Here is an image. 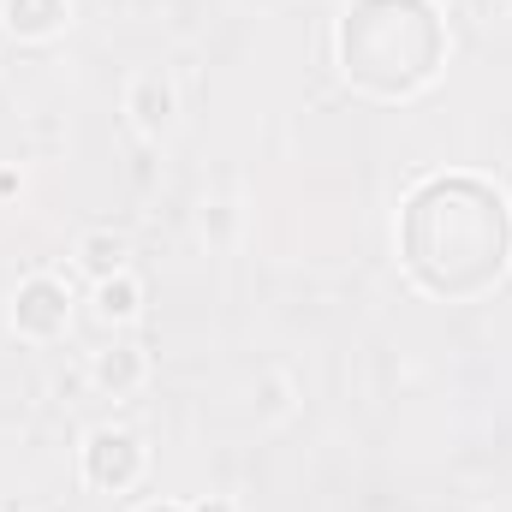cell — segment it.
Segmentation results:
<instances>
[{"label": "cell", "mask_w": 512, "mask_h": 512, "mask_svg": "<svg viewBox=\"0 0 512 512\" xmlns=\"http://www.w3.org/2000/svg\"><path fill=\"white\" fill-rule=\"evenodd\" d=\"M507 203L483 179H429L405 203L399 245L429 292H477L507 268Z\"/></svg>", "instance_id": "obj_1"}, {"label": "cell", "mask_w": 512, "mask_h": 512, "mask_svg": "<svg viewBox=\"0 0 512 512\" xmlns=\"http://www.w3.org/2000/svg\"><path fill=\"white\" fill-rule=\"evenodd\" d=\"M441 18L429 0H358L340 24L346 72L382 96H405L435 78L441 66Z\"/></svg>", "instance_id": "obj_2"}, {"label": "cell", "mask_w": 512, "mask_h": 512, "mask_svg": "<svg viewBox=\"0 0 512 512\" xmlns=\"http://www.w3.org/2000/svg\"><path fill=\"white\" fill-rule=\"evenodd\" d=\"M137 465H143V453H137V441H131V435H120V429L90 435V453H84L90 483H102V489H126L131 477H137Z\"/></svg>", "instance_id": "obj_3"}, {"label": "cell", "mask_w": 512, "mask_h": 512, "mask_svg": "<svg viewBox=\"0 0 512 512\" xmlns=\"http://www.w3.org/2000/svg\"><path fill=\"white\" fill-rule=\"evenodd\" d=\"M18 328L24 334H60L66 328V286L60 280H30L24 292H18Z\"/></svg>", "instance_id": "obj_4"}, {"label": "cell", "mask_w": 512, "mask_h": 512, "mask_svg": "<svg viewBox=\"0 0 512 512\" xmlns=\"http://www.w3.org/2000/svg\"><path fill=\"white\" fill-rule=\"evenodd\" d=\"M6 12H12V30H24V36H48V30L66 18V0H12Z\"/></svg>", "instance_id": "obj_5"}, {"label": "cell", "mask_w": 512, "mask_h": 512, "mask_svg": "<svg viewBox=\"0 0 512 512\" xmlns=\"http://www.w3.org/2000/svg\"><path fill=\"white\" fill-rule=\"evenodd\" d=\"M167 114H173V96H167V84H155V78H137V120L155 131V126H167Z\"/></svg>", "instance_id": "obj_6"}, {"label": "cell", "mask_w": 512, "mask_h": 512, "mask_svg": "<svg viewBox=\"0 0 512 512\" xmlns=\"http://www.w3.org/2000/svg\"><path fill=\"white\" fill-rule=\"evenodd\" d=\"M120 256H126V245L108 239V233H90V239H84V262H90L96 274H120Z\"/></svg>", "instance_id": "obj_7"}, {"label": "cell", "mask_w": 512, "mask_h": 512, "mask_svg": "<svg viewBox=\"0 0 512 512\" xmlns=\"http://www.w3.org/2000/svg\"><path fill=\"white\" fill-rule=\"evenodd\" d=\"M131 310H137V286L131 280H108L102 286V316L114 322V316H131Z\"/></svg>", "instance_id": "obj_8"}, {"label": "cell", "mask_w": 512, "mask_h": 512, "mask_svg": "<svg viewBox=\"0 0 512 512\" xmlns=\"http://www.w3.org/2000/svg\"><path fill=\"white\" fill-rule=\"evenodd\" d=\"M131 376H137V358H126V352L120 358H102V382L108 387H126Z\"/></svg>", "instance_id": "obj_9"}, {"label": "cell", "mask_w": 512, "mask_h": 512, "mask_svg": "<svg viewBox=\"0 0 512 512\" xmlns=\"http://www.w3.org/2000/svg\"><path fill=\"white\" fill-rule=\"evenodd\" d=\"M197 512H227V507H221V501H215V507H197Z\"/></svg>", "instance_id": "obj_10"}, {"label": "cell", "mask_w": 512, "mask_h": 512, "mask_svg": "<svg viewBox=\"0 0 512 512\" xmlns=\"http://www.w3.org/2000/svg\"><path fill=\"white\" fill-rule=\"evenodd\" d=\"M143 512H179V507H143Z\"/></svg>", "instance_id": "obj_11"}]
</instances>
